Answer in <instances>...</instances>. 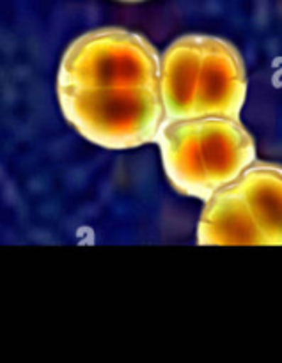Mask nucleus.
Listing matches in <instances>:
<instances>
[{"mask_svg":"<svg viewBox=\"0 0 282 363\" xmlns=\"http://www.w3.org/2000/svg\"><path fill=\"white\" fill-rule=\"evenodd\" d=\"M158 87L167 121L240 119L247 98L245 62L226 39L183 35L160 60Z\"/></svg>","mask_w":282,"mask_h":363,"instance_id":"1","label":"nucleus"},{"mask_svg":"<svg viewBox=\"0 0 282 363\" xmlns=\"http://www.w3.org/2000/svg\"><path fill=\"white\" fill-rule=\"evenodd\" d=\"M156 144L173 186L205 202L256 160L252 135L229 117L163 119Z\"/></svg>","mask_w":282,"mask_h":363,"instance_id":"2","label":"nucleus"},{"mask_svg":"<svg viewBox=\"0 0 282 363\" xmlns=\"http://www.w3.org/2000/svg\"><path fill=\"white\" fill-rule=\"evenodd\" d=\"M57 98L67 123L110 151L156 142L166 119L160 87L57 89Z\"/></svg>","mask_w":282,"mask_h":363,"instance_id":"3","label":"nucleus"},{"mask_svg":"<svg viewBox=\"0 0 282 363\" xmlns=\"http://www.w3.org/2000/svg\"><path fill=\"white\" fill-rule=\"evenodd\" d=\"M160 55L141 34L119 27L85 32L64 52L57 89L158 87Z\"/></svg>","mask_w":282,"mask_h":363,"instance_id":"4","label":"nucleus"},{"mask_svg":"<svg viewBox=\"0 0 282 363\" xmlns=\"http://www.w3.org/2000/svg\"><path fill=\"white\" fill-rule=\"evenodd\" d=\"M197 241L199 245H265L234 181L206 201Z\"/></svg>","mask_w":282,"mask_h":363,"instance_id":"5","label":"nucleus"},{"mask_svg":"<svg viewBox=\"0 0 282 363\" xmlns=\"http://www.w3.org/2000/svg\"><path fill=\"white\" fill-rule=\"evenodd\" d=\"M234 183L265 245L282 247V165L254 160Z\"/></svg>","mask_w":282,"mask_h":363,"instance_id":"6","label":"nucleus"},{"mask_svg":"<svg viewBox=\"0 0 282 363\" xmlns=\"http://www.w3.org/2000/svg\"><path fill=\"white\" fill-rule=\"evenodd\" d=\"M124 2H139V0H124Z\"/></svg>","mask_w":282,"mask_h":363,"instance_id":"7","label":"nucleus"}]
</instances>
